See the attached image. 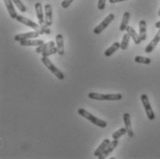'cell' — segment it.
<instances>
[{"label": "cell", "mask_w": 160, "mask_h": 159, "mask_svg": "<svg viewBox=\"0 0 160 159\" xmlns=\"http://www.w3.org/2000/svg\"><path fill=\"white\" fill-rule=\"evenodd\" d=\"M78 112L80 116L84 117L85 119H87L88 121H89L90 122H92L93 124H95L96 126H98L99 128H106L107 127V122L103 120H100L98 118L95 117L94 115H92L91 113H89L88 112H87L84 109H78Z\"/></svg>", "instance_id": "6da1fadb"}, {"label": "cell", "mask_w": 160, "mask_h": 159, "mask_svg": "<svg viewBox=\"0 0 160 159\" xmlns=\"http://www.w3.org/2000/svg\"><path fill=\"white\" fill-rule=\"evenodd\" d=\"M88 97L95 100H110V101H118L122 98L121 94H100L96 92L88 93Z\"/></svg>", "instance_id": "7a4b0ae2"}, {"label": "cell", "mask_w": 160, "mask_h": 159, "mask_svg": "<svg viewBox=\"0 0 160 159\" xmlns=\"http://www.w3.org/2000/svg\"><path fill=\"white\" fill-rule=\"evenodd\" d=\"M41 60H42V64L47 67V69H48L49 71H50L52 75H54L59 80H64V75L62 73V71H60L54 64H52L48 57H43V56H42Z\"/></svg>", "instance_id": "3957f363"}, {"label": "cell", "mask_w": 160, "mask_h": 159, "mask_svg": "<svg viewBox=\"0 0 160 159\" xmlns=\"http://www.w3.org/2000/svg\"><path fill=\"white\" fill-rule=\"evenodd\" d=\"M141 101H142V104L144 108V112L146 113V116L147 118L150 120V121H154L156 116H155V113L152 110V107H151V104H150V101H149V98L146 94H142L141 95Z\"/></svg>", "instance_id": "277c9868"}, {"label": "cell", "mask_w": 160, "mask_h": 159, "mask_svg": "<svg viewBox=\"0 0 160 159\" xmlns=\"http://www.w3.org/2000/svg\"><path fill=\"white\" fill-rule=\"evenodd\" d=\"M114 14L113 13H111V14H109L108 16L106 17L98 26H97L96 28L93 30V32L95 33V34H99V33H101V32H103L111 23H112V21H113V19H114Z\"/></svg>", "instance_id": "5b68a950"}, {"label": "cell", "mask_w": 160, "mask_h": 159, "mask_svg": "<svg viewBox=\"0 0 160 159\" xmlns=\"http://www.w3.org/2000/svg\"><path fill=\"white\" fill-rule=\"evenodd\" d=\"M41 35V32L40 31H33V32H25V33H20V34H18L14 37L15 41L16 42H22V41H26V40H31V39H34V38H38L39 36Z\"/></svg>", "instance_id": "8992f818"}, {"label": "cell", "mask_w": 160, "mask_h": 159, "mask_svg": "<svg viewBox=\"0 0 160 159\" xmlns=\"http://www.w3.org/2000/svg\"><path fill=\"white\" fill-rule=\"evenodd\" d=\"M16 19L18 21V22H19V23H22V24H24V25H26V26H28V27L32 28V29H33V30L38 31V30H40V28H41V25H39V24L35 23L34 21H32V20H31V19H29V18L25 17L24 16L18 15Z\"/></svg>", "instance_id": "52a82bcc"}, {"label": "cell", "mask_w": 160, "mask_h": 159, "mask_svg": "<svg viewBox=\"0 0 160 159\" xmlns=\"http://www.w3.org/2000/svg\"><path fill=\"white\" fill-rule=\"evenodd\" d=\"M118 143H119V142H118V139H113V141H111L110 144L106 147V149L103 151V153L98 157V159H104V158H106L108 156H110L112 152L114 151V149L117 147Z\"/></svg>", "instance_id": "ba28073f"}, {"label": "cell", "mask_w": 160, "mask_h": 159, "mask_svg": "<svg viewBox=\"0 0 160 159\" xmlns=\"http://www.w3.org/2000/svg\"><path fill=\"white\" fill-rule=\"evenodd\" d=\"M160 42V29L158 32V33L155 35V37L153 38V40L148 43V45L144 49V52L146 53H150L154 51V49L157 47V45Z\"/></svg>", "instance_id": "9c48e42d"}, {"label": "cell", "mask_w": 160, "mask_h": 159, "mask_svg": "<svg viewBox=\"0 0 160 159\" xmlns=\"http://www.w3.org/2000/svg\"><path fill=\"white\" fill-rule=\"evenodd\" d=\"M44 11H45V23L44 25H46L47 27L52 26V21H53V18H52V7L50 4H46L45 7H44Z\"/></svg>", "instance_id": "30bf717a"}, {"label": "cell", "mask_w": 160, "mask_h": 159, "mask_svg": "<svg viewBox=\"0 0 160 159\" xmlns=\"http://www.w3.org/2000/svg\"><path fill=\"white\" fill-rule=\"evenodd\" d=\"M34 7H35L36 15H37V18H38V21H39V24L41 26L42 25H44V23H45V17H44L43 11H42V4L40 2H37V3H35Z\"/></svg>", "instance_id": "8fae6325"}, {"label": "cell", "mask_w": 160, "mask_h": 159, "mask_svg": "<svg viewBox=\"0 0 160 159\" xmlns=\"http://www.w3.org/2000/svg\"><path fill=\"white\" fill-rule=\"evenodd\" d=\"M123 122H124V125H125V129L127 131V134L129 137L132 138L134 136V132L132 128V123H131V115L128 112L123 114Z\"/></svg>", "instance_id": "7c38bea8"}, {"label": "cell", "mask_w": 160, "mask_h": 159, "mask_svg": "<svg viewBox=\"0 0 160 159\" xmlns=\"http://www.w3.org/2000/svg\"><path fill=\"white\" fill-rule=\"evenodd\" d=\"M4 3H5V6L7 7V10L9 14V16L11 17V18H14L16 19L17 17H18V14H17L16 10L14 8V3L12 0H3Z\"/></svg>", "instance_id": "4fadbf2b"}, {"label": "cell", "mask_w": 160, "mask_h": 159, "mask_svg": "<svg viewBox=\"0 0 160 159\" xmlns=\"http://www.w3.org/2000/svg\"><path fill=\"white\" fill-rule=\"evenodd\" d=\"M55 42H56L57 50H58V54H59V55H64V36H63L62 34H57V35L55 36Z\"/></svg>", "instance_id": "5bb4252c"}, {"label": "cell", "mask_w": 160, "mask_h": 159, "mask_svg": "<svg viewBox=\"0 0 160 159\" xmlns=\"http://www.w3.org/2000/svg\"><path fill=\"white\" fill-rule=\"evenodd\" d=\"M21 46H40L42 43H44V42L42 40L40 39H31V40H26V41H22L19 42Z\"/></svg>", "instance_id": "9a60e30c"}, {"label": "cell", "mask_w": 160, "mask_h": 159, "mask_svg": "<svg viewBox=\"0 0 160 159\" xmlns=\"http://www.w3.org/2000/svg\"><path fill=\"white\" fill-rule=\"evenodd\" d=\"M126 32H127V33L130 35V37L132 39V41L134 42V43H135V44L139 45V44L141 43L142 40H141V38H140L139 34H137V32L134 31V29H133V28H132V27L128 26V27L126 28Z\"/></svg>", "instance_id": "2e32d148"}, {"label": "cell", "mask_w": 160, "mask_h": 159, "mask_svg": "<svg viewBox=\"0 0 160 159\" xmlns=\"http://www.w3.org/2000/svg\"><path fill=\"white\" fill-rule=\"evenodd\" d=\"M110 143H111V141H110L109 139H104V140L102 141V143H100V144L98 145V147L95 150V152H94V157H96L98 158V157L103 153V151L106 149V147L110 144Z\"/></svg>", "instance_id": "e0dca14e"}, {"label": "cell", "mask_w": 160, "mask_h": 159, "mask_svg": "<svg viewBox=\"0 0 160 159\" xmlns=\"http://www.w3.org/2000/svg\"><path fill=\"white\" fill-rule=\"evenodd\" d=\"M130 17H131V15H130V13L127 12V11L123 13V17H122V22H121V25H120V31H121V32H124V31H126V28L128 27Z\"/></svg>", "instance_id": "ac0fdd59"}, {"label": "cell", "mask_w": 160, "mask_h": 159, "mask_svg": "<svg viewBox=\"0 0 160 159\" xmlns=\"http://www.w3.org/2000/svg\"><path fill=\"white\" fill-rule=\"evenodd\" d=\"M54 42H52V41H51V42H44V43H42V45H40V46H38V47L36 48V52H38V53H42L43 52H45V51H47L49 49H51V48L54 47Z\"/></svg>", "instance_id": "d6986e66"}, {"label": "cell", "mask_w": 160, "mask_h": 159, "mask_svg": "<svg viewBox=\"0 0 160 159\" xmlns=\"http://www.w3.org/2000/svg\"><path fill=\"white\" fill-rule=\"evenodd\" d=\"M120 48H121V43H119V42H114L111 47H109L105 52H104V54H105L106 57H110V56H112L114 52H116Z\"/></svg>", "instance_id": "ffe728a7"}, {"label": "cell", "mask_w": 160, "mask_h": 159, "mask_svg": "<svg viewBox=\"0 0 160 159\" xmlns=\"http://www.w3.org/2000/svg\"><path fill=\"white\" fill-rule=\"evenodd\" d=\"M139 36L142 41L146 40V21L140 20L139 22Z\"/></svg>", "instance_id": "44dd1931"}, {"label": "cell", "mask_w": 160, "mask_h": 159, "mask_svg": "<svg viewBox=\"0 0 160 159\" xmlns=\"http://www.w3.org/2000/svg\"><path fill=\"white\" fill-rule=\"evenodd\" d=\"M130 39H131L130 35L126 32V33L123 35L122 40V42H121V49H122V50L124 51V50H126V49L128 48L129 43H130Z\"/></svg>", "instance_id": "7402d4cb"}, {"label": "cell", "mask_w": 160, "mask_h": 159, "mask_svg": "<svg viewBox=\"0 0 160 159\" xmlns=\"http://www.w3.org/2000/svg\"><path fill=\"white\" fill-rule=\"evenodd\" d=\"M134 62L138 63V64H151V59L148 57H144V56H135L134 58Z\"/></svg>", "instance_id": "603a6c76"}, {"label": "cell", "mask_w": 160, "mask_h": 159, "mask_svg": "<svg viewBox=\"0 0 160 159\" xmlns=\"http://www.w3.org/2000/svg\"><path fill=\"white\" fill-rule=\"evenodd\" d=\"M126 133H127V131H126L125 127L121 128V129H119L118 131H116L115 132L112 133V138H113V139H119L120 137L123 136V135L126 134Z\"/></svg>", "instance_id": "cb8c5ba5"}, {"label": "cell", "mask_w": 160, "mask_h": 159, "mask_svg": "<svg viewBox=\"0 0 160 159\" xmlns=\"http://www.w3.org/2000/svg\"><path fill=\"white\" fill-rule=\"evenodd\" d=\"M12 1H13L14 5H15L18 8V10H19L20 12H22V13L26 12L27 7H26V6H25V5H24L20 0H12Z\"/></svg>", "instance_id": "d4e9b609"}, {"label": "cell", "mask_w": 160, "mask_h": 159, "mask_svg": "<svg viewBox=\"0 0 160 159\" xmlns=\"http://www.w3.org/2000/svg\"><path fill=\"white\" fill-rule=\"evenodd\" d=\"M55 53H58V50H57V47H52L51 49H49L47 51L43 52L42 53V55L43 57H49L50 55H52V54H55Z\"/></svg>", "instance_id": "484cf974"}, {"label": "cell", "mask_w": 160, "mask_h": 159, "mask_svg": "<svg viewBox=\"0 0 160 159\" xmlns=\"http://www.w3.org/2000/svg\"><path fill=\"white\" fill-rule=\"evenodd\" d=\"M39 31L41 32V35L42 34H50L51 33V31H50L49 27H47L46 25H42Z\"/></svg>", "instance_id": "4316f807"}, {"label": "cell", "mask_w": 160, "mask_h": 159, "mask_svg": "<svg viewBox=\"0 0 160 159\" xmlns=\"http://www.w3.org/2000/svg\"><path fill=\"white\" fill-rule=\"evenodd\" d=\"M106 7V0H98V8L99 10H103Z\"/></svg>", "instance_id": "83f0119b"}, {"label": "cell", "mask_w": 160, "mask_h": 159, "mask_svg": "<svg viewBox=\"0 0 160 159\" xmlns=\"http://www.w3.org/2000/svg\"><path fill=\"white\" fill-rule=\"evenodd\" d=\"M73 1H74V0H63L62 3H61V6H62L63 8H67V7L72 4Z\"/></svg>", "instance_id": "f1b7e54d"}, {"label": "cell", "mask_w": 160, "mask_h": 159, "mask_svg": "<svg viewBox=\"0 0 160 159\" xmlns=\"http://www.w3.org/2000/svg\"><path fill=\"white\" fill-rule=\"evenodd\" d=\"M123 1H126V0H109V2H110L111 4L118 3V2H123Z\"/></svg>", "instance_id": "f546056e"}, {"label": "cell", "mask_w": 160, "mask_h": 159, "mask_svg": "<svg viewBox=\"0 0 160 159\" xmlns=\"http://www.w3.org/2000/svg\"><path fill=\"white\" fill-rule=\"evenodd\" d=\"M155 26H156V28H157V29H158V30H159L160 29V20L159 21H158V22L155 24Z\"/></svg>", "instance_id": "4dcf8cb0"}, {"label": "cell", "mask_w": 160, "mask_h": 159, "mask_svg": "<svg viewBox=\"0 0 160 159\" xmlns=\"http://www.w3.org/2000/svg\"><path fill=\"white\" fill-rule=\"evenodd\" d=\"M158 16L160 17V8H159V11H158Z\"/></svg>", "instance_id": "1f68e13d"}]
</instances>
